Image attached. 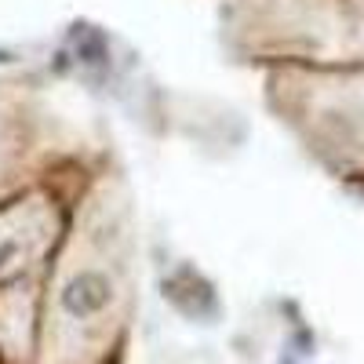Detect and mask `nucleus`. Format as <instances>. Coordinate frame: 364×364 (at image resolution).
Segmentation results:
<instances>
[{
    "label": "nucleus",
    "mask_w": 364,
    "mask_h": 364,
    "mask_svg": "<svg viewBox=\"0 0 364 364\" xmlns=\"http://www.w3.org/2000/svg\"><path fill=\"white\" fill-rule=\"evenodd\" d=\"M15 255H18V245H15V240H0V266H8Z\"/></svg>",
    "instance_id": "obj_2"
},
{
    "label": "nucleus",
    "mask_w": 364,
    "mask_h": 364,
    "mask_svg": "<svg viewBox=\"0 0 364 364\" xmlns=\"http://www.w3.org/2000/svg\"><path fill=\"white\" fill-rule=\"evenodd\" d=\"M113 299V288L102 273H77V277L63 288V306L73 317H91V314H102Z\"/></svg>",
    "instance_id": "obj_1"
}]
</instances>
